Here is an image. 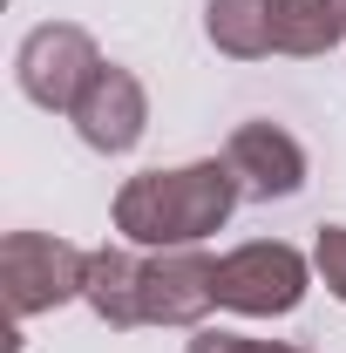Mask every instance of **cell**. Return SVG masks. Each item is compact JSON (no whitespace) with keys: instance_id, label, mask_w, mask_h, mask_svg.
<instances>
[{"instance_id":"cell-1","label":"cell","mask_w":346,"mask_h":353,"mask_svg":"<svg viewBox=\"0 0 346 353\" xmlns=\"http://www.w3.org/2000/svg\"><path fill=\"white\" fill-rule=\"evenodd\" d=\"M238 197L245 190H238L224 157L183 163V170H143L116 190V231L130 245H150V252H176V245H197V238L224 231Z\"/></svg>"},{"instance_id":"cell-2","label":"cell","mask_w":346,"mask_h":353,"mask_svg":"<svg viewBox=\"0 0 346 353\" xmlns=\"http://www.w3.org/2000/svg\"><path fill=\"white\" fill-rule=\"evenodd\" d=\"M88 279V252H75L68 238H48V231H7L0 245V292L14 319H34L54 312L61 299H82Z\"/></svg>"},{"instance_id":"cell-3","label":"cell","mask_w":346,"mask_h":353,"mask_svg":"<svg viewBox=\"0 0 346 353\" xmlns=\"http://www.w3.org/2000/svg\"><path fill=\"white\" fill-rule=\"evenodd\" d=\"M305 259L278 238H258V245H238L231 259H217V306L252 312V319H272V312H292L305 299Z\"/></svg>"},{"instance_id":"cell-4","label":"cell","mask_w":346,"mask_h":353,"mask_svg":"<svg viewBox=\"0 0 346 353\" xmlns=\"http://www.w3.org/2000/svg\"><path fill=\"white\" fill-rule=\"evenodd\" d=\"M95 68H102L95 41H88L82 28H68V21L34 28L21 41V54H14V82H21L28 102H41V109H75L82 88L95 82Z\"/></svg>"},{"instance_id":"cell-5","label":"cell","mask_w":346,"mask_h":353,"mask_svg":"<svg viewBox=\"0 0 346 353\" xmlns=\"http://www.w3.org/2000/svg\"><path fill=\"white\" fill-rule=\"evenodd\" d=\"M136 306L143 326H197L217 306V259H204L197 245L136 259Z\"/></svg>"},{"instance_id":"cell-6","label":"cell","mask_w":346,"mask_h":353,"mask_svg":"<svg viewBox=\"0 0 346 353\" xmlns=\"http://www.w3.org/2000/svg\"><path fill=\"white\" fill-rule=\"evenodd\" d=\"M68 116H75V130H82L88 150L123 157V150H136L143 130H150V95H143V82H136L130 68L102 61V68H95V82L82 88V102H75Z\"/></svg>"},{"instance_id":"cell-7","label":"cell","mask_w":346,"mask_h":353,"mask_svg":"<svg viewBox=\"0 0 346 353\" xmlns=\"http://www.w3.org/2000/svg\"><path fill=\"white\" fill-rule=\"evenodd\" d=\"M224 163L238 176V190H245V197H265V204H272V197H292L305 183V150L278 130V123H245V130H231Z\"/></svg>"},{"instance_id":"cell-8","label":"cell","mask_w":346,"mask_h":353,"mask_svg":"<svg viewBox=\"0 0 346 353\" xmlns=\"http://www.w3.org/2000/svg\"><path fill=\"white\" fill-rule=\"evenodd\" d=\"M204 34L238 61H258L278 48V0H211L204 7Z\"/></svg>"},{"instance_id":"cell-9","label":"cell","mask_w":346,"mask_h":353,"mask_svg":"<svg viewBox=\"0 0 346 353\" xmlns=\"http://www.w3.org/2000/svg\"><path fill=\"white\" fill-rule=\"evenodd\" d=\"M82 299L102 312V319H109L116 333L143 326V306H136V259H130V252H109V245H102V252H88Z\"/></svg>"},{"instance_id":"cell-10","label":"cell","mask_w":346,"mask_h":353,"mask_svg":"<svg viewBox=\"0 0 346 353\" xmlns=\"http://www.w3.org/2000/svg\"><path fill=\"white\" fill-rule=\"evenodd\" d=\"M346 41V21L326 0H278V54H326Z\"/></svg>"},{"instance_id":"cell-11","label":"cell","mask_w":346,"mask_h":353,"mask_svg":"<svg viewBox=\"0 0 346 353\" xmlns=\"http://www.w3.org/2000/svg\"><path fill=\"white\" fill-rule=\"evenodd\" d=\"M312 265H319L326 292H333V299H346V224H326V231H319V245H312Z\"/></svg>"},{"instance_id":"cell-12","label":"cell","mask_w":346,"mask_h":353,"mask_svg":"<svg viewBox=\"0 0 346 353\" xmlns=\"http://www.w3.org/2000/svg\"><path fill=\"white\" fill-rule=\"evenodd\" d=\"M183 353H299V347H278V340H245V333H197Z\"/></svg>"},{"instance_id":"cell-13","label":"cell","mask_w":346,"mask_h":353,"mask_svg":"<svg viewBox=\"0 0 346 353\" xmlns=\"http://www.w3.org/2000/svg\"><path fill=\"white\" fill-rule=\"evenodd\" d=\"M326 7H333V14H340V21H346V0H326Z\"/></svg>"}]
</instances>
